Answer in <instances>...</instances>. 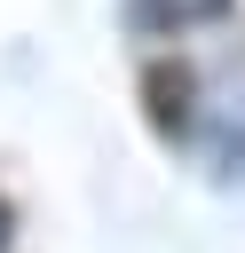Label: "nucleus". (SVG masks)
I'll use <instances>...</instances> for the list:
<instances>
[{
  "label": "nucleus",
  "instance_id": "nucleus-2",
  "mask_svg": "<svg viewBox=\"0 0 245 253\" xmlns=\"http://www.w3.org/2000/svg\"><path fill=\"white\" fill-rule=\"evenodd\" d=\"M16 245V213H8V198H0V253Z\"/></svg>",
  "mask_w": 245,
  "mask_h": 253
},
{
  "label": "nucleus",
  "instance_id": "nucleus-1",
  "mask_svg": "<svg viewBox=\"0 0 245 253\" xmlns=\"http://www.w3.org/2000/svg\"><path fill=\"white\" fill-rule=\"evenodd\" d=\"M213 16H229V0H134V24L142 32H198Z\"/></svg>",
  "mask_w": 245,
  "mask_h": 253
}]
</instances>
